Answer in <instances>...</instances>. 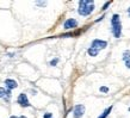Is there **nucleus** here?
I'll list each match as a JSON object with an SVG mask.
<instances>
[{
    "mask_svg": "<svg viewBox=\"0 0 130 118\" xmlns=\"http://www.w3.org/2000/svg\"><path fill=\"white\" fill-rule=\"evenodd\" d=\"M5 85H6V87H7V90H14V88H17V86H18V83H17V81H14V80H12V79H6L5 80Z\"/></svg>",
    "mask_w": 130,
    "mask_h": 118,
    "instance_id": "8",
    "label": "nucleus"
},
{
    "mask_svg": "<svg viewBox=\"0 0 130 118\" xmlns=\"http://www.w3.org/2000/svg\"><path fill=\"white\" fill-rule=\"evenodd\" d=\"M100 92H103V93H107V92H109V88H107L106 86H102L100 87Z\"/></svg>",
    "mask_w": 130,
    "mask_h": 118,
    "instance_id": "12",
    "label": "nucleus"
},
{
    "mask_svg": "<svg viewBox=\"0 0 130 118\" xmlns=\"http://www.w3.org/2000/svg\"><path fill=\"white\" fill-rule=\"evenodd\" d=\"M123 60L125 62L126 67L130 68V50H125L123 53Z\"/></svg>",
    "mask_w": 130,
    "mask_h": 118,
    "instance_id": "9",
    "label": "nucleus"
},
{
    "mask_svg": "<svg viewBox=\"0 0 130 118\" xmlns=\"http://www.w3.org/2000/svg\"><path fill=\"white\" fill-rule=\"evenodd\" d=\"M57 62H59V59H54L50 61V66H56L57 64Z\"/></svg>",
    "mask_w": 130,
    "mask_h": 118,
    "instance_id": "13",
    "label": "nucleus"
},
{
    "mask_svg": "<svg viewBox=\"0 0 130 118\" xmlns=\"http://www.w3.org/2000/svg\"><path fill=\"white\" fill-rule=\"evenodd\" d=\"M78 26V20L73 19V18H69V19H67L66 22H64V24H63V28L66 29V30H69V29H74Z\"/></svg>",
    "mask_w": 130,
    "mask_h": 118,
    "instance_id": "6",
    "label": "nucleus"
},
{
    "mask_svg": "<svg viewBox=\"0 0 130 118\" xmlns=\"http://www.w3.org/2000/svg\"><path fill=\"white\" fill-rule=\"evenodd\" d=\"M87 53H88V55L92 56V57H94V56L98 55V53L99 51L94 50V49H92V48H88V50H87Z\"/></svg>",
    "mask_w": 130,
    "mask_h": 118,
    "instance_id": "11",
    "label": "nucleus"
},
{
    "mask_svg": "<svg viewBox=\"0 0 130 118\" xmlns=\"http://www.w3.org/2000/svg\"><path fill=\"white\" fill-rule=\"evenodd\" d=\"M110 4H111V1H107V3H105V5H104V6H103V11H105V10H106L107 7H109V6H110Z\"/></svg>",
    "mask_w": 130,
    "mask_h": 118,
    "instance_id": "14",
    "label": "nucleus"
},
{
    "mask_svg": "<svg viewBox=\"0 0 130 118\" xmlns=\"http://www.w3.org/2000/svg\"><path fill=\"white\" fill-rule=\"evenodd\" d=\"M47 3H37V5H45Z\"/></svg>",
    "mask_w": 130,
    "mask_h": 118,
    "instance_id": "17",
    "label": "nucleus"
},
{
    "mask_svg": "<svg viewBox=\"0 0 130 118\" xmlns=\"http://www.w3.org/2000/svg\"><path fill=\"white\" fill-rule=\"evenodd\" d=\"M112 107H113V106H110V107H107L106 110L104 111V112H103V113L100 114V116H99L98 118H106L107 116L110 114V112H111V111H112Z\"/></svg>",
    "mask_w": 130,
    "mask_h": 118,
    "instance_id": "10",
    "label": "nucleus"
},
{
    "mask_svg": "<svg viewBox=\"0 0 130 118\" xmlns=\"http://www.w3.org/2000/svg\"><path fill=\"white\" fill-rule=\"evenodd\" d=\"M111 25H112V33L116 38H119L122 35V23L119 14H113L111 18Z\"/></svg>",
    "mask_w": 130,
    "mask_h": 118,
    "instance_id": "2",
    "label": "nucleus"
},
{
    "mask_svg": "<svg viewBox=\"0 0 130 118\" xmlns=\"http://www.w3.org/2000/svg\"><path fill=\"white\" fill-rule=\"evenodd\" d=\"M44 118H53V114L50 112H47V113L44 114Z\"/></svg>",
    "mask_w": 130,
    "mask_h": 118,
    "instance_id": "15",
    "label": "nucleus"
},
{
    "mask_svg": "<svg viewBox=\"0 0 130 118\" xmlns=\"http://www.w3.org/2000/svg\"><path fill=\"white\" fill-rule=\"evenodd\" d=\"M85 113V106L79 104V105H76L74 107V110H73V117L74 118H81Z\"/></svg>",
    "mask_w": 130,
    "mask_h": 118,
    "instance_id": "5",
    "label": "nucleus"
},
{
    "mask_svg": "<svg viewBox=\"0 0 130 118\" xmlns=\"http://www.w3.org/2000/svg\"><path fill=\"white\" fill-rule=\"evenodd\" d=\"M129 110H130V109H129Z\"/></svg>",
    "mask_w": 130,
    "mask_h": 118,
    "instance_id": "19",
    "label": "nucleus"
},
{
    "mask_svg": "<svg viewBox=\"0 0 130 118\" xmlns=\"http://www.w3.org/2000/svg\"><path fill=\"white\" fill-rule=\"evenodd\" d=\"M128 13H129V14H130V8H128Z\"/></svg>",
    "mask_w": 130,
    "mask_h": 118,
    "instance_id": "18",
    "label": "nucleus"
},
{
    "mask_svg": "<svg viewBox=\"0 0 130 118\" xmlns=\"http://www.w3.org/2000/svg\"><path fill=\"white\" fill-rule=\"evenodd\" d=\"M10 118H26V117H24V116H22V117H17V116H12V117Z\"/></svg>",
    "mask_w": 130,
    "mask_h": 118,
    "instance_id": "16",
    "label": "nucleus"
},
{
    "mask_svg": "<svg viewBox=\"0 0 130 118\" xmlns=\"http://www.w3.org/2000/svg\"><path fill=\"white\" fill-rule=\"evenodd\" d=\"M17 103H18L22 107H29V106H30V103H29L28 97H26V94H25V93H20V94L18 95Z\"/></svg>",
    "mask_w": 130,
    "mask_h": 118,
    "instance_id": "4",
    "label": "nucleus"
},
{
    "mask_svg": "<svg viewBox=\"0 0 130 118\" xmlns=\"http://www.w3.org/2000/svg\"><path fill=\"white\" fill-rule=\"evenodd\" d=\"M93 8H94V1L93 0H81V1H79L78 12H79L80 16H90L93 12Z\"/></svg>",
    "mask_w": 130,
    "mask_h": 118,
    "instance_id": "1",
    "label": "nucleus"
},
{
    "mask_svg": "<svg viewBox=\"0 0 130 118\" xmlns=\"http://www.w3.org/2000/svg\"><path fill=\"white\" fill-rule=\"evenodd\" d=\"M0 98H4L5 100H8L11 98V91L6 90L4 87H0Z\"/></svg>",
    "mask_w": 130,
    "mask_h": 118,
    "instance_id": "7",
    "label": "nucleus"
},
{
    "mask_svg": "<svg viewBox=\"0 0 130 118\" xmlns=\"http://www.w3.org/2000/svg\"><path fill=\"white\" fill-rule=\"evenodd\" d=\"M106 47H107V42L102 41V39H94V41L92 42V44H91V48L97 51L103 50V49H105Z\"/></svg>",
    "mask_w": 130,
    "mask_h": 118,
    "instance_id": "3",
    "label": "nucleus"
}]
</instances>
